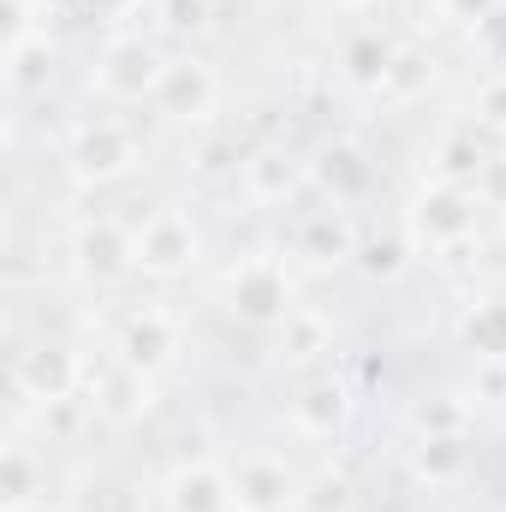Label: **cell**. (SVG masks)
<instances>
[{"label":"cell","instance_id":"6da1fadb","mask_svg":"<svg viewBox=\"0 0 506 512\" xmlns=\"http://www.w3.org/2000/svg\"><path fill=\"white\" fill-rule=\"evenodd\" d=\"M483 191L477 185H453V179H429L417 197H411V209H405V233H411V245H423V251H465L471 239H477V221H483Z\"/></svg>","mask_w":506,"mask_h":512},{"label":"cell","instance_id":"7a4b0ae2","mask_svg":"<svg viewBox=\"0 0 506 512\" xmlns=\"http://www.w3.org/2000/svg\"><path fill=\"white\" fill-rule=\"evenodd\" d=\"M221 304H227V316L233 322H245V328H280L298 304H292V274H286V262L280 256H245V262H233L227 268V280H221Z\"/></svg>","mask_w":506,"mask_h":512},{"label":"cell","instance_id":"3957f363","mask_svg":"<svg viewBox=\"0 0 506 512\" xmlns=\"http://www.w3.org/2000/svg\"><path fill=\"white\" fill-rule=\"evenodd\" d=\"M167 66H173V60L161 54V42H149V36H108V42L96 48L90 90L108 96V102H155Z\"/></svg>","mask_w":506,"mask_h":512},{"label":"cell","instance_id":"277c9868","mask_svg":"<svg viewBox=\"0 0 506 512\" xmlns=\"http://www.w3.org/2000/svg\"><path fill=\"white\" fill-rule=\"evenodd\" d=\"M137 161H143V143H137V131L120 126V120H90V126L72 131V143H66V173H72V185H120L137 173Z\"/></svg>","mask_w":506,"mask_h":512},{"label":"cell","instance_id":"5b68a950","mask_svg":"<svg viewBox=\"0 0 506 512\" xmlns=\"http://www.w3.org/2000/svg\"><path fill=\"white\" fill-rule=\"evenodd\" d=\"M179 352H185V322L173 310H161V304L131 310L126 322L114 328V364H126V370L149 376V382L167 376L179 364Z\"/></svg>","mask_w":506,"mask_h":512},{"label":"cell","instance_id":"8992f818","mask_svg":"<svg viewBox=\"0 0 506 512\" xmlns=\"http://www.w3.org/2000/svg\"><path fill=\"white\" fill-rule=\"evenodd\" d=\"M90 382V364L72 352V346H54V340H36V346H24V352H12V387H18V399H30V405H66V399H78Z\"/></svg>","mask_w":506,"mask_h":512},{"label":"cell","instance_id":"52a82bcc","mask_svg":"<svg viewBox=\"0 0 506 512\" xmlns=\"http://www.w3.org/2000/svg\"><path fill=\"white\" fill-rule=\"evenodd\" d=\"M203 262V227L185 209H155L137 227V274L149 280H179Z\"/></svg>","mask_w":506,"mask_h":512},{"label":"cell","instance_id":"ba28073f","mask_svg":"<svg viewBox=\"0 0 506 512\" xmlns=\"http://www.w3.org/2000/svg\"><path fill=\"white\" fill-rule=\"evenodd\" d=\"M66 256H72V274H78L84 286H120V280L137 274V233H126V227L108 221V215H102V221H78Z\"/></svg>","mask_w":506,"mask_h":512},{"label":"cell","instance_id":"9c48e42d","mask_svg":"<svg viewBox=\"0 0 506 512\" xmlns=\"http://www.w3.org/2000/svg\"><path fill=\"white\" fill-rule=\"evenodd\" d=\"M310 185V161L286 143H256L251 155L239 161V191L256 209H280V203H298Z\"/></svg>","mask_w":506,"mask_h":512},{"label":"cell","instance_id":"30bf717a","mask_svg":"<svg viewBox=\"0 0 506 512\" xmlns=\"http://www.w3.org/2000/svg\"><path fill=\"white\" fill-rule=\"evenodd\" d=\"M310 185L322 191V203H340V209H358L370 203L376 191V161L358 137H334L310 155Z\"/></svg>","mask_w":506,"mask_h":512},{"label":"cell","instance_id":"8fae6325","mask_svg":"<svg viewBox=\"0 0 506 512\" xmlns=\"http://www.w3.org/2000/svg\"><path fill=\"white\" fill-rule=\"evenodd\" d=\"M352 411H358V393H352L346 376H310V382L286 399V423L304 441H334L352 423Z\"/></svg>","mask_w":506,"mask_h":512},{"label":"cell","instance_id":"7c38bea8","mask_svg":"<svg viewBox=\"0 0 506 512\" xmlns=\"http://www.w3.org/2000/svg\"><path fill=\"white\" fill-rule=\"evenodd\" d=\"M221 108V78L209 60H173L161 90H155V114L173 126H203Z\"/></svg>","mask_w":506,"mask_h":512},{"label":"cell","instance_id":"4fadbf2b","mask_svg":"<svg viewBox=\"0 0 506 512\" xmlns=\"http://www.w3.org/2000/svg\"><path fill=\"white\" fill-rule=\"evenodd\" d=\"M233 495H239V512H298L304 477L280 453H245L233 465Z\"/></svg>","mask_w":506,"mask_h":512},{"label":"cell","instance_id":"5bb4252c","mask_svg":"<svg viewBox=\"0 0 506 512\" xmlns=\"http://www.w3.org/2000/svg\"><path fill=\"white\" fill-rule=\"evenodd\" d=\"M358 239H364V233H358L352 209H340V203L304 209L298 227H292V251L304 256V262H316V268H352Z\"/></svg>","mask_w":506,"mask_h":512},{"label":"cell","instance_id":"9a60e30c","mask_svg":"<svg viewBox=\"0 0 506 512\" xmlns=\"http://www.w3.org/2000/svg\"><path fill=\"white\" fill-rule=\"evenodd\" d=\"M161 501H167V512H239L233 465H221V459H185V465L167 471Z\"/></svg>","mask_w":506,"mask_h":512},{"label":"cell","instance_id":"2e32d148","mask_svg":"<svg viewBox=\"0 0 506 512\" xmlns=\"http://www.w3.org/2000/svg\"><path fill=\"white\" fill-rule=\"evenodd\" d=\"M322 358H334V316L316 304H298L274 328V364L280 370H316Z\"/></svg>","mask_w":506,"mask_h":512},{"label":"cell","instance_id":"e0dca14e","mask_svg":"<svg viewBox=\"0 0 506 512\" xmlns=\"http://www.w3.org/2000/svg\"><path fill=\"white\" fill-rule=\"evenodd\" d=\"M90 405H96V417H108V423H137L149 405H155V382L149 376H137L126 364H108L102 376H90Z\"/></svg>","mask_w":506,"mask_h":512},{"label":"cell","instance_id":"ac0fdd59","mask_svg":"<svg viewBox=\"0 0 506 512\" xmlns=\"http://www.w3.org/2000/svg\"><path fill=\"white\" fill-rule=\"evenodd\" d=\"M429 84H435V60H429V48L399 42V48H393V60H387V72H381L376 96L387 102V108H411V102H423V96H429Z\"/></svg>","mask_w":506,"mask_h":512},{"label":"cell","instance_id":"d6986e66","mask_svg":"<svg viewBox=\"0 0 506 512\" xmlns=\"http://www.w3.org/2000/svg\"><path fill=\"white\" fill-rule=\"evenodd\" d=\"M489 161H495V149H489V131H477L471 120H465V126H453L441 143H435V179L477 185Z\"/></svg>","mask_w":506,"mask_h":512},{"label":"cell","instance_id":"ffe728a7","mask_svg":"<svg viewBox=\"0 0 506 512\" xmlns=\"http://www.w3.org/2000/svg\"><path fill=\"white\" fill-rule=\"evenodd\" d=\"M471 471V435H417L411 447V477L429 489H447Z\"/></svg>","mask_w":506,"mask_h":512},{"label":"cell","instance_id":"44dd1931","mask_svg":"<svg viewBox=\"0 0 506 512\" xmlns=\"http://www.w3.org/2000/svg\"><path fill=\"white\" fill-rule=\"evenodd\" d=\"M42 489H48L42 459L24 441H6V453H0V512H30Z\"/></svg>","mask_w":506,"mask_h":512},{"label":"cell","instance_id":"7402d4cb","mask_svg":"<svg viewBox=\"0 0 506 512\" xmlns=\"http://www.w3.org/2000/svg\"><path fill=\"white\" fill-rule=\"evenodd\" d=\"M459 340L477 364H506V298H477L459 316Z\"/></svg>","mask_w":506,"mask_h":512},{"label":"cell","instance_id":"603a6c76","mask_svg":"<svg viewBox=\"0 0 506 512\" xmlns=\"http://www.w3.org/2000/svg\"><path fill=\"white\" fill-rule=\"evenodd\" d=\"M54 72V42L48 30H12L6 36V84L24 96V90H42Z\"/></svg>","mask_w":506,"mask_h":512},{"label":"cell","instance_id":"cb8c5ba5","mask_svg":"<svg viewBox=\"0 0 506 512\" xmlns=\"http://www.w3.org/2000/svg\"><path fill=\"white\" fill-rule=\"evenodd\" d=\"M393 36H381V30H352L346 42H340V72H346V84H358V90H376L381 72H387V60H393Z\"/></svg>","mask_w":506,"mask_h":512},{"label":"cell","instance_id":"d4e9b609","mask_svg":"<svg viewBox=\"0 0 506 512\" xmlns=\"http://www.w3.org/2000/svg\"><path fill=\"white\" fill-rule=\"evenodd\" d=\"M352 268H364L370 280H399L411 268V233H364Z\"/></svg>","mask_w":506,"mask_h":512},{"label":"cell","instance_id":"484cf974","mask_svg":"<svg viewBox=\"0 0 506 512\" xmlns=\"http://www.w3.org/2000/svg\"><path fill=\"white\" fill-rule=\"evenodd\" d=\"M411 429H417V435H471V399H459V393H429V399L411 411Z\"/></svg>","mask_w":506,"mask_h":512},{"label":"cell","instance_id":"4316f807","mask_svg":"<svg viewBox=\"0 0 506 512\" xmlns=\"http://www.w3.org/2000/svg\"><path fill=\"white\" fill-rule=\"evenodd\" d=\"M155 18L167 36H203L221 18V6L215 0H155Z\"/></svg>","mask_w":506,"mask_h":512},{"label":"cell","instance_id":"83f0119b","mask_svg":"<svg viewBox=\"0 0 506 512\" xmlns=\"http://www.w3.org/2000/svg\"><path fill=\"white\" fill-rule=\"evenodd\" d=\"M352 507H358V495H352V477L346 471H322L298 495V512H352Z\"/></svg>","mask_w":506,"mask_h":512},{"label":"cell","instance_id":"f1b7e54d","mask_svg":"<svg viewBox=\"0 0 506 512\" xmlns=\"http://www.w3.org/2000/svg\"><path fill=\"white\" fill-rule=\"evenodd\" d=\"M471 126L489 131V137H506V72H489L471 96Z\"/></svg>","mask_w":506,"mask_h":512},{"label":"cell","instance_id":"f546056e","mask_svg":"<svg viewBox=\"0 0 506 512\" xmlns=\"http://www.w3.org/2000/svg\"><path fill=\"white\" fill-rule=\"evenodd\" d=\"M465 30H471V54H477L489 72H506V0L489 12V18L465 24Z\"/></svg>","mask_w":506,"mask_h":512},{"label":"cell","instance_id":"4dcf8cb0","mask_svg":"<svg viewBox=\"0 0 506 512\" xmlns=\"http://www.w3.org/2000/svg\"><path fill=\"white\" fill-rule=\"evenodd\" d=\"M465 399H471V405H506V364H477Z\"/></svg>","mask_w":506,"mask_h":512},{"label":"cell","instance_id":"1f68e13d","mask_svg":"<svg viewBox=\"0 0 506 512\" xmlns=\"http://www.w3.org/2000/svg\"><path fill=\"white\" fill-rule=\"evenodd\" d=\"M477 191H483V203H489V209H501V215H506V149H495V161L483 167Z\"/></svg>","mask_w":506,"mask_h":512},{"label":"cell","instance_id":"d6a6232c","mask_svg":"<svg viewBox=\"0 0 506 512\" xmlns=\"http://www.w3.org/2000/svg\"><path fill=\"white\" fill-rule=\"evenodd\" d=\"M501 0H441V12L447 18H459V24H477V18H489Z\"/></svg>","mask_w":506,"mask_h":512},{"label":"cell","instance_id":"836d02e7","mask_svg":"<svg viewBox=\"0 0 506 512\" xmlns=\"http://www.w3.org/2000/svg\"><path fill=\"white\" fill-rule=\"evenodd\" d=\"M84 6H96V12H131L137 0H84Z\"/></svg>","mask_w":506,"mask_h":512},{"label":"cell","instance_id":"e575fe53","mask_svg":"<svg viewBox=\"0 0 506 512\" xmlns=\"http://www.w3.org/2000/svg\"><path fill=\"white\" fill-rule=\"evenodd\" d=\"M358 6H381V0H358Z\"/></svg>","mask_w":506,"mask_h":512}]
</instances>
